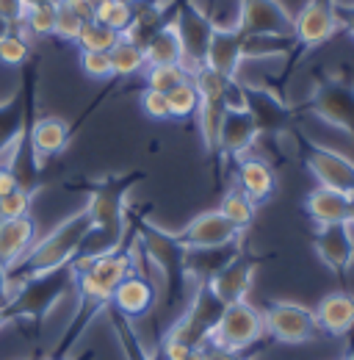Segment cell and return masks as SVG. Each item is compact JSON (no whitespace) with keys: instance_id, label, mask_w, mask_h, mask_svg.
<instances>
[{"instance_id":"44dd1931","label":"cell","mask_w":354,"mask_h":360,"mask_svg":"<svg viewBox=\"0 0 354 360\" xmlns=\"http://www.w3.org/2000/svg\"><path fill=\"white\" fill-rule=\"evenodd\" d=\"M241 252V238L219 244V247H188L185 250V271L191 277V283H208L211 277H216L235 255Z\"/></svg>"},{"instance_id":"f546056e","label":"cell","mask_w":354,"mask_h":360,"mask_svg":"<svg viewBox=\"0 0 354 360\" xmlns=\"http://www.w3.org/2000/svg\"><path fill=\"white\" fill-rule=\"evenodd\" d=\"M144 58H147L150 67H158V64H183V45H180V37H177L172 22H166L144 45Z\"/></svg>"},{"instance_id":"3957f363","label":"cell","mask_w":354,"mask_h":360,"mask_svg":"<svg viewBox=\"0 0 354 360\" xmlns=\"http://www.w3.org/2000/svg\"><path fill=\"white\" fill-rule=\"evenodd\" d=\"M91 230V217L86 208L75 211L72 217H67L61 225H55L39 244H34L14 266H8V280H11V291L20 280L39 274V271L58 269L64 264H72L84 247V238Z\"/></svg>"},{"instance_id":"7dc6e473","label":"cell","mask_w":354,"mask_h":360,"mask_svg":"<svg viewBox=\"0 0 354 360\" xmlns=\"http://www.w3.org/2000/svg\"><path fill=\"white\" fill-rule=\"evenodd\" d=\"M70 6H72V11L88 22V20H97V11H100V6L105 3V0H67Z\"/></svg>"},{"instance_id":"f1b7e54d","label":"cell","mask_w":354,"mask_h":360,"mask_svg":"<svg viewBox=\"0 0 354 360\" xmlns=\"http://www.w3.org/2000/svg\"><path fill=\"white\" fill-rule=\"evenodd\" d=\"M274 56H296L294 34H244V58H274Z\"/></svg>"},{"instance_id":"5bb4252c","label":"cell","mask_w":354,"mask_h":360,"mask_svg":"<svg viewBox=\"0 0 354 360\" xmlns=\"http://www.w3.org/2000/svg\"><path fill=\"white\" fill-rule=\"evenodd\" d=\"M338 31H341V22L335 17V0H308L305 8L294 17L296 53L329 42Z\"/></svg>"},{"instance_id":"60d3db41","label":"cell","mask_w":354,"mask_h":360,"mask_svg":"<svg viewBox=\"0 0 354 360\" xmlns=\"http://www.w3.org/2000/svg\"><path fill=\"white\" fill-rule=\"evenodd\" d=\"M31 58V47L25 42V37H20V34H6L3 39H0V61L3 64H8V67H22L25 61Z\"/></svg>"},{"instance_id":"f5cc1de1","label":"cell","mask_w":354,"mask_h":360,"mask_svg":"<svg viewBox=\"0 0 354 360\" xmlns=\"http://www.w3.org/2000/svg\"><path fill=\"white\" fill-rule=\"evenodd\" d=\"M11 31H14V28H11V22H6V20L0 17V39H3L6 34H11Z\"/></svg>"},{"instance_id":"9a60e30c","label":"cell","mask_w":354,"mask_h":360,"mask_svg":"<svg viewBox=\"0 0 354 360\" xmlns=\"http://www.w3.org/2000/svg\"><path fill=\"white\" fill-rule=\"evenodd\" d=\"M117 311L128 319H144V316H152L158 308V283L152 274H144V271L133 269L111 294V302Z\"/></svg>"},{"instance_id":"db71d44e","label":"cell","mask_w":354,"mask_h":360,"mask_svg":"<svg viewBox=\"0 0 354 360\" xmlns=\"http://www.w3.org/2000/svg\"><path fill=\"white\" fill-rule=\"evenodd\" d=\"M8 324H11V321H8V316H6V308L0 305V330H6Z\"/></svg>"},{"instance_id":"b9f144b4","label":"cell","mask_w":354,"mask_h":360,"mask_svg":"<svg viewBox=\"0 0 354 360\" xmlns=\"http://www.w3.org/2000/svg\"><path fill=\"white\" fill-rule=\"evenodd\" d=\"M31 200H34V194L17 186V188L8 191L6 197H0V219L28 217V211H31Z\"/></svg>"},{"instance_id":"e575fe53","label":"cell","mask_w":354,"mask_h":360,"mask_svg":"<svg viewBox=\"0 0 354 360\" xmlns=\"http://www.w3.org/2000/svg\"><path fill=\"white\" fill-rule=\"evenodd\" d=\"M191 81H194V86L199 91V100H227L230 86H232L230 78L219 75V72L211 70V67H199V70L191 75Z\"/></svg>"},{"instance_id":"6f0895ef","label":"cell","mask_w":354,"mask_h":360,"mask_svg":"<svg viewBox=\"0 0 354 360\" xmlns=\"http://www.w3.org/2000/svg\"><path fill=\"white\" fill-rule=\"evenodd\" d=\"M352 227H354V194H352Z\"/></svg>"},{"instance_id":"ab89813d","label":"cell","mask_w":354,"mask_h":360,"mask_svg":"<svg viewBox=\"0 0 354 360\" xmlns=\"http://www.w3.org/2000/svg\"><path fill=\"white\" fill-rule=\"evenodd\" d=\"M81 28H84V20L72 11V6H70L67 0H58V6H55V28H53V34H55L58 39L75 42L78 34H81Z\"/></svg>"},{"instance_id":"d4e9b609","label":"cell","mask_w":354,"mask_h":360,"mask_svg":"<svg viewBox=\"0 0 354 360\" xmlns=\"http://www.w3.org/2000/svg\"><path fill=\"white\" fill-rule=\"evenodd\" d=\"M37 238V222L31 217L17 219H0V261L6 266H14Z\"/></svg>"},{"instance_id":"603a6c76","label":"cell","mask_w":354,"mask_h":360,"mask_svg":"<svg viewBox=\"0 0 354 360\" xmlns=\"http://www.w3.org/2000/svg\"><path fill=\"white\" fill-rule=\"evenodd\" d=\"M315 319L321 333L329 335H349L354 330V294L352 291H332L327 294L318 308H315Z\"/></svg>"},{"instance_id":"ee69618b","label":"cell","mask_w":354,"mask_h":360,"mask_svg":"<svg viewBox=\"0 0 354 360\" xmlns=\"http://www.w3.org/2000/svg\"><path fill=\"white\" fill-rule=\"evenodd\" d=\"M141 108L150 120H169L172 111H169V100L164 91H155V89H144L141 91Z\"/></svg>"},{"instance_id":"2e32d148","label":"cell","mask_w":354,"mask_h":360,"mask_svg":"<svg viewBox=\"0 0 354 360\" xmlns=\"http://www.w3.org/2000/svg\"><path fill=\"white\" fill-rule=\"evenodd\" d=\"M315 255L327 269L338 277L349 274L354 264V227L352 222H335V225H318L313 238Z\"/></svg>"},{"instance_id":"8992f818","label":"cell","mask_w":354,"mask_h":360,"mask_svg":"<svg viewBox=\"0 0 354 360\" xmlns=\"http://www.w3.org/2000/svg\"><path fill=\"white\" fill-rule=\"evenodd\" d=\"M37 84H39V58L31 56L22 64V94H25V125L22 134L17 139L14 150L8 153V161L3 167L11 169V175L17 178L20 188L37 194L42 188V158L34 147V122H37Z\"/></svg>"},{"instance_id":"cb8c5ba5","label":"cell","mask_w":354,"mask_h":360,"mask_svg":"<svg viewBox=\"0 0 354 360\" xmlns=\"http://www.w3.org/2000/svg\"><path fill=\"white\" fill-rule=\"evenodd\" d=\"M238 188L255 205L266 202L274 194V188H277V175H274L271 164L263 161V158H255V155L238 158Z\"/></svg>"},{"instance_id":"7c38bea8","label":"cell","mask_w":354,"mask_h":360,"mask_svg":"<svg viewBox=\"0 0 354 360\" xmlns=\"http://www.w3.org/2000/svg\"><path fill=\"white\" fill-rule=\"evenodd\" d=\"M263 335H266L263 311H258L255 305H249L244 300V302L227 305V311L221 316L211 344H219V347L235 349V352H249Z\"/></svg>"},{"instance_id":"bcb514c9","label":"cell","mask_w":354,"mask_h":360,"mask_svg":"<svg viewBox=\"0 0 354 360\" xmlns=\"http://www.w3.org/2000/svg\"><path fill=\"white\" fill-rule=\"evenodd\" d=\"M25 8H28L25 0H0V17H3L6 22H11V28L22 22Z\"/></svg>"},{"instance_id":"ac0fdd59","label":"cell","mask_w":354,"mask_h":360,"mask_svg":"<svg viewBox=\"0 0 354 360\" xmlns=\"http://www.w3.org/2000/svg\"><path fill=\"white\" fill-rule=\"evenodd\" d=\"M258 125L252 120V114L244 105H227L224 122H221V136H219V155L227 158H244L255 141H258Z\"/></svg>"},{"instance_id":"f6af8a7d","label":"cell","mask_w":354,"mask_h":360,"mask_svg":"<svg viewBox=\"0 0 354 360\" xmlns=\"http://www.w3.org/2000/svg\"><path fill=\"white\" fill-rule=\"evenodd\" d=\"M161 349H164L166 360H208V347H185L172 338H164Z\"/></svg>"},{"instance_id":"681fc988","label":"cell","mask_w":354,"mask_h":360,"mask_svg":"<svg viewBox=\"0 0 354 360\" xmlns=\"http://www.w3.org/2000/svg\"><path fill=\"white\" fill-rule=\"evenodd\" d=\"M249 358L247 352H235V349H227L219 344H208V360H244Z\"/></svg>"},{"instance_id":"c3c4849f","label":"cell","mask_w":354,"mask_h":360,"mask_svg":"<svg viewBox=\"0 0 354 360\" xmlns=\"http://www.w3.org/2000/svg\"><path fill=\"white\" fill-rule=\"evenodd\" d=\"M335 17L341 22L343 31H349L354 37V3H343V0H335Z\"/></svg>"},{"instance_id":"ba28073f","label":"cell","mask_w":354,"mask_h":360,"mask_svg":"<svg viewBox=\"0 0 354 360\" xmlns=\"http://www.w3.org/2000/svg\"><path fill=\"white\" fill-rule=\"evenodd\" d=\"M172 25L183 45V67L188 70V75H194L199 67H205V56H208L216 20L208 11H202L194 0H180Z\"/></svg>"},{"instance_id":"9f6ffc18","label":"cell","mask_w":354,"mask_h":360,"mask_svg":"<svg viewBox=\"0 0 354 360\" xmlns=\"http://www.w3.org/2000/svg\"><path fill=\"white\" fill-rule=\"evenodd\" d=\"M343 360H354V347H352V349H349V355H346V358H343Z\"/></svg>"},{"instance_id":"8d00e7d4","label":"cell","mask_w":354,"mask_h":360,"mask_svg":"<svg viewBox=\"0 0 354 360\" xmlns=\"http://www.w3.org/2000/svg\"><path fill=\"white\" fill-rule=\"evenodd\" d=\"M188 70L183 64H158L147 70V89L155 91H172L175 86H180L183 81H188Z\"/></svg>"},{"instance_id":"74e56055","label":"cell","mask_w":354,"mask_h":360,"mask_svg":"<svg viewBox=\"0 0 354 360\" xmlns=\"http://www.w3.org/2000/svg\"><path fill=\"white\" fill-rule=\"evenodd\" d=\"M166 100H169V111H172V117H180V120H185V117H191V114H197L199 111V91L194 86V81L188 78V81H183L180 86H175L172 91H166Z\"/></svg>"},{"instance_id":"f35d334b","label":"cell","mask_w":354,"mask_h":360,"mask_svg":"<svg viewBox=\"0 0 354 360\" xmlns=\"http://www.w3.org/2000/svg\"><path fill=\"white\" fill-rule=\"evenodd\" d=\"M133 20V0H105L97 11V22L108 25L117 34H125Z\"/></svg>"},{"instance_id":"d6a6232c","label":"cell","mask_w":354,"mask_h":360,"mask_svg":"<svg viewBox=\"0 0 354 360\" xmlns=\"http://www.w3.org/2000/svg\"><path fill=\"white\" fill-rule=\"evenodd\" d=\"M219 211L224 219H230L232 225L244 233L247 227L255 222V211H258V205H255L241 188H230V191L221 197Z\"/></svg>"},{"instance_id":"7a4b0ae2","label":"cell","mask_w":354,"mask_h":360,"mask_svg":"<svg viewBox=\"0 0 354 360\" xmlns=\"http://www.w3.org/2000/svg\"><path fill=\"white\" fill-rule=\"evenodd\" d=\"M141 180H147V172L131 169V172L105 175L100 180L75 183V188L88 194L86 211L91 217V230L84 238L78 258H97L125 244L128 238V205L125 202H128V194Z\"/></svg>"},{"instance_id":"e0dca14e","label":"cell","mask_w":354,"mask_h":360,"mask_svg":"<svg viewBox=\"0 0 354 360\" xmlns=\"http://www.w3.org/2000/svg\"><path fill=\"white\" fill-rule=\"evenodd\" d=\"M258 266H261V258L238 252V255H235L216 277H211L208 283H211V288L216 291V297H219L224 305H235V302H244V300H247Z\"/></svg>"},{"instance_id":"8fae6325","label":"cell","mask_w":354,"mask_h":360,"mask_svg":"<svg viewBox=\"0 0 354 360\" xmlns=\"http://www.w3.org/2000/svg\"><path fill=\"white\" fill-rule=\"evenodd\" d=\"M266 333L280 344H308L321 335L315 311L299 302H268L263 311Z\"/></svg>"},{"instance_id":"484cf974","label":"cell","mask_w":354,"mask_h":360,"mask_svg":"<svg viewBox=\"0 0 354 360\" xmlns=\"http://www.w3.org/2000/svg\"><path fill=\"white\" fill-rule=\"evenodd\" d=\"M25 125V94L22 89L11 97L0 100V167L8 161V153L14 150L17 139Z\"/></svg>"},{"instance_id":"30bf717a","label":"cell","mask_w":354,"mask_h":360,"mask_svg":"<svg viewBox=\"0 0 354 360\" xmlns=\"http://www.w3.org/2000/svg\"><path fill=\"white\" fill-rule=\"evenodd\" d=\"M241 100H244V108L252 114V120L258 125V134H294V128H296V108L288 105L285 97L277 89L241 84Z\"/></svg>"},{"instance_id":"83f0119b","label":"cell","mask_w":354,"mask_h":360,"mask_svg":"<svg viewBox=\"0 0 354 360\" xmlns=\"http://www.w3.org/2000/svg\"><path fill=\"white\" fill-rule=\"evenodd\" d=\"M197 114H199V134L205 141V150L214 158V164H219V136L227 114V100H202Z\"/></svg>"},{"instance_id":"f907efd6","label":"cell","mask_w":354,"mask_h":360,"mask_svg":"<svg viewBox=\"0 0 354 360\" xmlns=\"http://www.w3.org/2000/svg\"><path fill=\"white\" fill-rule=\"evenodd\" d=\"M17 186H20V183L11 175V169H8V167H0V197H6L8 191H14Z\"/></svg>"},{"instance_id":"d6986e66","label":"cell","mask_w":354,"mask_h":360,"mask_svg":"<svg viewBox=\"0 0 354 360\" xmlns=\"http://www.w3.org/2000/svg\"><path fill=\"white\" fill-rule=\"evenodd\" d=\"M177 238L185 247H219L241 238V230L232 225L230 219L221 217V211H205L199 217H194L188 225L177 233Z\"/></svg>"},{"instance_id":"5b68a950","label":"cell","mask_w":354,"mask_h":360,"mask_svg":"<svg viewBox=\"0 0 354 360\" xmlns=\"http://www.w3.org/2000/svg\"><path fill=\"white\" fill-rule=\"evenodd\" d=\"M305 111L341 128L354 144V67L338 64L315 75Z\"/></svg>"},{"instance_id":"11a10c76","label":"cell","mask_w":354,"mask_h":360,"mask_svg":"<svg viewBox=\"0 0 354 360\" xmlns=\"http://www.w3.org/2000/svg\"><path fill=\"white\" fill-rule=\"evenodd\" d=\"M44 360H53V358H44ZM61 360H94V352H84L78 358H61Z\"/></svg>"},{"instance_id":"836d02e7","label":"cell","mask_w":354,"mask_h":360,"mask_svg":"<svg viewBox=\"0 0 354 360\" xmlns=\"http://www.w3.org/2000/svg\"><path fill=\"white\" fill-rule=\"evenodd\" d=\"M119 37L122 34H117V31H111L108 25H103V22H97V20H88L84 22V28H81V34H78V47L81 50H97V53H108L111 47L119 42Z\"/></svg>"},{"instance_id":"ffe728a7","label":"cell","mask_w":354,"mask_h":360,"mask_svg":"<svg viewBox=\"0 0 354 360\" xmlns=\"http://www.w3.org/2000/svg\"><path fill=\"white\" fill-rule=\"evenodd\" d=\"M241 61H244V34L235 25H216L214 37H211V45H208L205 67H211L219 75L235 81Z\"/></svg>"},{"instance_id":"4316f807","label":"cell","mask_w":354,"mask_h":360,"mask_svg":"<svg viewBox=\"0 0 354 360\" xmlns=\"http://www.w3.org/2000/svg\"><path fill=\"white\" fill-rule=\"evenodd\" d=\"M70 139H72V128L61 117H42L34 122V147L42 161L58 155L70 144Z\"/></svg>"},{"instance_id":"52a82bcc","label":"cell","mask_w":354,"mask_h":360,"mask_svg":"<svg viewBox=\"0 0 354 360\" xmlns=\"http://www.w3.org/2000/svg\"><path fill=\"white\" fill-rule=\"evenodd\" d=\"M224 311L227 305L216 297L211 283H197L185 311L169 324L166 338L180 341L185 347H208L214 341V333L219 327Z\"/></svg>"},{"instance_id":"7402d4cb","label":"cell","mask_w":354,"mask_h":360,"mask_svg":"<svg viewBox=\"0 0 354 360\" xmlns=\"http://www.w3.org/2000/svg\"><path fill=\"white\" fill-rule=\"evenodd\" d=\"M310 219L315 225H335V222H352V194L315 186L305 200Z\"/></svg>"},{"instance_id":"680465c9","label":"cell","mask_w":354,"mask_h":360,"mask_svg":"<svg viewBox=\"0 0 354 360\" xmlns=\"http://www.w3.org/2000/svg\"><path fill=\"white\" fill-rule=\"evenodd\" d=\"M25 3H28V6H31V3H42V0H25Z\"/></svg>"},{"instance_id":"1f68e13d","label":"cell","mask_w":354,"mask_h":360,"mask_svg":"<svg viewBox=\"0 0 354 360\" xmlns=\"http://www.w3.org/2000/svg\"><path fill=\"white\" fill-rule=\"evenodd\" d=\"M111 56V70H114V78H131L136 72H141V67L147 64L144 58V47L131 42L128 37H119V42L108 50Z\"/></svg>"},{"instance_id":"277c9868","label":"cell","mask_w":354,"mask_h":360,"mask_svg":"<svg viewBox=\"0 0 354 360\" xmlns=\"http://www.w3.org/2000/svg\"><path fill=\"white\" fill-rule=\"evenodd\" d=\"M78 280V269L75 264H64L58 269L39 271L31 274L25 280H20L8 297V302L3 305L8 321H28L34 327H39L50 311L61 302V297L75 285Z\"/></svg>"},{"instance_id":"9c48e42d","label":"cell","mask_w":354,"mask_h":360,"mask_svg":"<svg viewBox=\"0 0 354 360\" xmlns=\"http://www.w3.org/2000/svg\"><path fill=\"white\" fill-rule=\"evenodd\" d=\"M294 139L305 155V164L313 172V178L318 180V186H327V188H335L343 194H354V161L349 155L315 144L313 139H308L296 128H294Z\"/></svg>"},{"instance_id":"6da1fadb","label":"cell","mask_w":354,"mask_h":360,"mask_svg":"<svg viewBox=\"0 0 354 360\" xmlns=\"http://www.w3.org/2000/svg\"><path fill=\"white\" fill-rule=\"evenodd\" d=\"M128 222L133 227V238L138 252L147 258V264L158 274V314L161 319H172L183 314L188 305V294L194 291L191 277L185 271V244L177 238V233H169L158 227L152 219H147L141 211H128Z\"/></svg>"},{"instance_id":"d590c367","label":"cell","mask_w":354,"mask_h":360,"mask_svg":"<svg viewBox=\"0 0 354 360\" xmlns=\"http://www.w3.org/2000/svg\"><path fill=\"white\" fill-rule=\"evenodd\" d=\"M55 6H58V0L31 3V6L25 8V17H22L25 28H28L31 34H37V37H50L53 28H55Z\"/></svg>"},{"instance_id":"7bdbcfd3","label":"cell","mask_w":354,"mask_h":360,"mask_svg":"<svg viewBox=\"0 0 354 360\" xmlns=\"http://www.w3.org/2000/svg\"><path fill=\"white\" fill-rule=\"evenodd\" d=\"M81 70L94 81H105L114 78L111 70V56L108 53H97V50H81Z\"/></svg>"},{"instance_id":"4fadbf2b","label":"cell","mask_w":354,"mask_h":360,"mask_svg":"<svg viewBox=\"0 0 354 360\" xmlns=\"http://www.w3.org/2000/svg\"><path fill=\"white\" fill-rule=\"evenodd\" d=\"M235 28L247 37L255 34H294V14L282 0H238Z\"/></svg>"},{"instance_id":"816d5d0a","label":"cell","mask_w":354,"mask_h":360,"mask_svg":"<svg viewBox=\"0 0 354 360\" xmlns=\"http://www.w3.org/2000/svg\"><path fill=\"white\" fill-rule=\"evenodd\" d=\"M11 297V280H8V266L0 261V305H6Z\"/></svg>"},{"instance_id":"4dcf8cb0","label":"cell","mask_w":354,"mask_h":360,"mask_svg":"<svg viewBox=\"0 0 354 360\" xmlns=\"http://www.w3.org/2000/svg\"><path fill=\"white\" fill-rule=\"evenodd\" d=\"M105 316H108V321L114 327V335L119 341V349H122L125 360H152L147 347H144V341H141V335H138V330L133 327V321L128 316H122L114 305L105 308Z\"/></svg>"},{"instance_id":"91938a15","label":"cell","mask_w":354,"mask_h":360,"mask_svg":"<svg viewBox=\"0 0 354 360\" xmlns=\"http://www.w3.org/2000/svg\"><path fill=\"white\" fill-rule=\"evenodd\" d=\"M244 360H249V358H244Z\"/></svg>"}]
</instances>
